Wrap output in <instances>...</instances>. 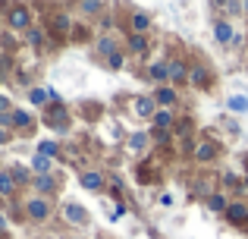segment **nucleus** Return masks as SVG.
I'll list each match as a JSON object with an SVG mask.
<instances>
[{"mask_svg": "<svg viewBox=\"0 0 248 239\" xmlns=\"http://www.w3.org/2000/svg\"><path fill=\"white\" fill-rule=\"evenodd\" d=\"M25 211V221L31 223H47L50 217H54V205H50V198H41V195H29L22 205Z\"/></svg>", "mask_w": 248, "mask_h": 239, "instance_id": "obj_1", "label": "nucleus"}, {"mask_svg": "<svg viewBox=\"0 0 248 239\" xmlns=\"http://www.w3.org/2000/svg\"><path fill=\"white\" fill-rule=\"evenodd\" d=\"M6 25H10V32H29L31 25H35V16H31V10L25 3H13L6 6Z\"/></svg>", "mask_w": 248, "mask_h": 239, "instance_id": "obj_2", "label": "nucleus"}, {"mask_svg": "<svg viewBox=\"0 0 248 239\" xmlns=\"http://www.w3.org/2000/svg\"><path fill=\"white\" fill-rule=\"evenodd\" d=\"M44 126L47 129H54L57 135H63V132H69V113H66V107L63 104H50V111H47V117H44Z\"/></svg>", "mask_w": 248, "mask_h": 239, "instance_id": "obj_3", "label": "nucleus"}, {"mask_svg": "<svg viewBox=\"0 0 248 239\" xmlns=\"http://www.w3.org/2000/svg\"><path fill=\"white\" fill-rule=\"evenodd\" d=\"M217 154H220L217 142H211V139H204V142H195V151H192V158L198 160V164H211V160H217Z\"/></svg>", "mask_w": 248, "mask_h": 239, "instance_id": "obj_4", "label": "nucleus"}, {"mask_svg": "<svg viewBox=\"0 0 248 239\" xmlns=\"http://www.w3.org/2000/svg\"><path fill=\"white\" fill-rule=\"evenodd\" d=\"M79 186H82L85 192H104L107 179H104L101 170H82V173H79Z\"/></svg>", "mask_w": 248, "mask_h": 239, "instance_id": "obj_5", "label": "nucleus"}, {"mask_svg": "<svg viewBox=\"0 0 248 239\" xmlns=\"http://www.w3.org/2000/svg\"><path fill=\"white\" fill-rule=\"evenodd\" d=\"M214 41L223 44V48H230V44L236 41V29H232L230 19H217V22H214Z\"/></svg>", "mask_w": 248, "mask_h": 239, "instance_id": "obj_6", "label": "nucleus"}, {"mask_svg": "<svg viewBox=\"0 0 248 239\" xmlns=\"http://www.w3.org/2000/svg\"><path fill=\"white\" fill-rule=\"evenodd\" d=\"M223 217L232 227H248V202H230V208H226Z\"/></svg>", "mask_w": 248, "mask_h": 239, "instance_id": "obj_7", "label": "nucleus"}, {"mask_svg": "<svg viewBox=\"0 0 248 239\" xmlns=\"http://www.w3.org/2000/svg\"><path fill=\"white\" fill-rule=\"evenodd\" d=\"M31 189H35V195L50 198V195H57L60 183H57V176H54V173H50V176H35V179H31Z\"/></svg>", "mask_w": 248, "mask_h": 239, "instance_id": "obj_8", "label": "nucleus"}, {"mask_svg": "<svg viewBox=\"0 0 248 239\" xmlns=\"http://www.w3.org/2000/svg\"><path fill=\"white\" fill-rule=\"evenodd\" d=\"M179 101V95H176L173 85H160L154 88V104H157V111H173V104Z\"/></svg>", "mask_w": 248, "mask_h": 239, "instance_id": "obj_9", "label": "nucleus"}, {"mask_svg": "<svg viewBox=\"0 0 248 239\" xmlns=\"http://www.w3.org/2000/svg\"><path fill=\"white\" fill-rule=\"evenodd\" d=\"M63 221L73 223V227H85V223H88V211H85L82 205H76V202H66L63 205Z\"/></svg>", "mask_w": 248, "mask_h": 239, "instance_id": "obj_10", "label": "nucleus"}, {"mask_svg": "<svg viewBox=\"0 0 248 239\" xmlns=\"http://www.w3.org/2000/svg\"><path fill=\"white\" fill-rule=\"evenodd\" d=\"M151 25H154V19L148 16L145 10H135L132 16H129V35H148Z\"/></svg>", "mask_w": 248, "mask_h": 239, "instance_id": "obj_11", "label": "nucleus"}, {"mask_svg": "<svg viewBox=\"0 0 248 239\" xmlns=\"http://www.w3.org/2000/svg\"><path fill=\"white\" fill-rule=\"evenodd\" d=\"M148 79L157 82V88L170 85V60H154L151 66H148Z\"/></svg>", "mask_w": 248, "mask_h": 239, "instance_id": "obj_12", "label": "nucleus"}, {"mask_svg": "<svg viewBox=\"0 0 248 239\" xmlns=\"http://www.w3.org/2000/svg\"><path fill=\"white\" fill-rule=\"evenodd\" d=\"M154 113H157L154 95H141V98H135V117H139V120H154Z\"/></svg>", "mask_w": 248, "mask_h": 239, "instance_id": "obj_13", "label": "nucleus"}, {"mask_svg": "<svg viewBox=\"0 0 248 239\" xmlns=\"http://www.w3.org/2000/svg\"><path fill=\"white\" fill-rule=\"evenodd\" d=\"M188 82V63L182 60H170V85H186Z\"/></svg>", "mask_w": 248, "mask_h": 239, "instance_id": "obj_14", "label": "nucleus"}, {"mask_svg": "<svg viewBox=\"0 0 248 239\" xmlns=\"http://www.w3.org/2000/svg\"><path fill=\"white\" fill-rule=\"evenodd\" d=\"M126 41H129L126 48H129V54H132V57H145L148 50H151V38H148V35H129Z\"/></svg>", "mask_w": 248, "mask_h": 239, "instance_id": "obj_15", "label": "nucleus"}, {"mask_svg": "<svg viewBox=\"0 0 248 239\" xmlns=\"http://www.w3.org/2000/svg\"><path fill=\"white\" fill-rule=\"evenodd\" d=\"M94 48H97V54H101L104 60H107L110 54H116V50H120V41H116V35H110V32H107V35H101V38H97V44H94Z\"/></svg>", "mask_w": 248, "mask_h": 239, "instance_id": "obj_16", "label": "nucleus"}, {"mask_svg": "<svg viewBox=\"0 0 248 239\" xmlns=\"http://www.w3.org/2000/svg\"><path fill=\"white\" fill-rule=\"evenodd\" d=\"M188 82L195 88H207L211 85V69L207 66H188Z\"/></svg>", "mask_w": 248, "mask_h": 239, "instance_id": "obj_17", "label": "nucleus"}, {"mask_svg": "<svg viewBox=\"0 0 248 239\" xmlns=\"http://www.w3.org/2000/svg\"><path fill=\"white\" fill-rule=\"evenodd\" d=\"M16 179H13V173H10V167H3L0 170V198H13L16 195Z\"/></svg>", "mask_w": 248, "mask_h": 239, "instance_id": "obj_18", "label": "nucleus"}, {"mask_svg": "<svg viewBox=\"0 0 248 239\" xmlns=\"http://www.w3.org/2000/svg\"><path fill=\"white\" fill-rule=\"evenodd\" d=\"M10 117H13V129H16V132H22V129H31V126H35L31 113H29V111H22V107L10 111Z\"/></svg>", "mask_w": 248, "mask_h": 239, "instance_id": "obj_19", "label": "nucleus"}, {"mask_svg": "<svg viewBox=\"0 0 248 239\" xmlns=\"http://www.w3.org/2000/svg\"><path fill=\"white\" fill-rule=\"evenodd\" d=\"M44 41H47V32H44L41 25H31V29L25 32V44H29V48L41 50V48H44Z\"/></svg>", "mask_w": 248, "mask_h": 239, "instance_id": "obj_20", "label": "nucleus"}, {"mask_svg": "<svg viewBox=\"0 0 248 239\" xmlns=\"http://www.w3.org/2000/svg\"><path fill=\"white\" fill-rule=\"evenodd\" d=\"M31 170H35V176H50L54 173V160L44 158V154H35L31 158Z\"/></svg>", "mask_w": 248, "mask_h": 239, "instance_id": "obj_21", "label": "nucleus"}, {"mask_svg": "<svg viewBox=\"0 0 248 239\" xmlns=\"http://www.w3.org/2000/svg\"><path fill=\"white\" fill-rule=\"evenodd\" d=\"M226 208H230V202H226L223 192H211V195H207V211H214V214H226Z\"/></svg>", "mask_w": 248, "mask_h": 239, "instance_id": "obj_22", "label": "nucleus"}, {"mask_svg": "<svg viewBox=\"0 0 248 239\" xmlns=\"http://www.w3.org/2000/svg\"><path fill=\"white\" fill-rule=\"evenodd\" d=\"M10 173H13V179H16L19 189H22V186H29L31 179H35V176L29 173V167H25V164H10Z\"/></svg>", "mask_w": 248, "mask_h": 239, "instance_id": "obj_23", "label": "nucleus"}, {"mask_svg": "<svg viewBox=\"0 0 248 239\" xmlns=\"http://www.w3.org/2000/svg\"><path fill=\"white\" fill-rule=\"evenodd\" d=\"M151 123H154V129H164V132H170V129L176 126V117H173V111H157Z\"/></svg>", "mask_w": 248, "mask_h": 239, "instance_id": "obj_24", "label": "nucleus"}, {"mask_svg": "<svg viewBox=\"0 0 248 239\" xmlns=\"http://www.w3.org/2000/svg\"><path fill=\"white\" fill-rule=\"evenodd\" d=\"M38 154H44V158L54 160L57 154H60V142H54V139H41V142H38Z\"/></svg>", "mask_w": 248, "mask_h": 239, "instance_id": "obj_25", "label": "nucleus"}, {"mask_svg": "<svg viewBox=\"0 0 248 239\" xmlns=\"http://www.w3.org/2000/svg\"><path fill=\"white\" fill-rule=\"evenodd\" d=\"M50 25H54V32H60V35H66V32L73 29V16H66V13H54V19H50Z\"/></svg>", "mask_w": 248, "mask_h": 239, "instance_id": "obj_26", "label": "nucleus"}, {"mask_svg": "<svg viewBox=\"0 0 248 239\" xmlns=\"http://www.w3.org/2000/svg\"><path fill=\"white\" fill-rule=\"evenodd\" d=\"M148 142H151L148 132H132V135H129V148H132V151H145Z\"/></svg>", "mask_w": 248, "mask_h": 239, "instance_id": "obj_27", "label": "nucleus"}, {"mask_svg": "<svg viewBox=\"0 0 248 239\" xmlns=\"http://www.w3.org/2000/svg\"><path fill=\"white\" fill-rule=\"evenodd\" d=\"M226 107H230L232 113H248V98H242V95H232V98L226 101Z\"/></svg>", "mask_w": 248, "mask_h": 239, "instance_id": "obj_28", "label": "nucleus"}, {"mask_svg": "<svg viewBox=\"0 0 248 239\" xmlns=\"http://www.w3.org/2000/svg\"><path fill=\"white\" fill-rule=\"evenodd\" d=\"M29 101H31V107H47V88H31Z\"/></svg>", "mask_w": 248, "mask_h": 239, "instance_id": "obj_29", "label": "nucleus"}, {"mask_svg": "<svg viewBox=\"0 0 248 239\" xmlns=\"http://www.w3.org/2000/svg\"><path fill=\"white\" fill-rule=\"evenodd\" d=\"M123 63H126V54H123V50H116V54H110L107 60H104V66H107L110 73H116V69H123Z\"/></svg>", "mask_w": 248, "mask_h": 239, "instance_id": "obj_30", "label": "nucleus"}, {"mask_svg": "<svg viewBox=\"0 0 248 239\" xmlns=\"http://www.w3.org/2000/svg\"><path fill=\"white\" fill-rule=\"evenodd\" d=\"M79 13H85V16H94V13H104V3H94V0H82V3H79Z\"/></svg>", "mask_w": 248, "mask_h": 239, "instance_id": "obj_31", "label": "nucleus"}, {"mask_svg": "<svg viewBox=\"0 0 248 239\" xmlns=\"http://www.w3.org/2000/svg\"><path fill=\"white\" fill-rule=\"evenodd\" d=\"M173 132L179 135V139H186V142H188V132H192V120H176Z\"/></svg>", "mask_w": 248, "mask_h": 239, "instance_id": "obj_32", "label": "nucleus"}, {"mask_svg": "<svg viewBox=\"0 0 248 239\" xmlns=\"http://www.w3.org/2000/svg\"><path fill=\"white\" fill-rule=\"evenodd\" d=\"M220 10L230 13V16H239V13H245V3H236V0H232V3H220Z\"/></svg>", "mask_w": 248, "mask_h": 239, "instance_id": "obj_33", "label": "nucleus"}, {"mask_svg": "<svg viewBox=\"0 0 248 239\" xmlns=\"http://www.w3.org/2000/svg\"><path fill=\"white\" fill-rule=\"evenodd\" d=\"M223 186H226V189H239V192H242V179H239V176H230V173L223 176Z\"/></svg>", "mask_w": 248, "mask_h": 239, "instance_id": "obj_34", "label": "nucleus"}, {"mask_svg": "<svg viewBox=\"0 0 248 239\" xmlns=\"http://www.w3.org/2000/svg\"><path fill=\"white\" fill-rule=\"evenodd\" d=\"M148 135H151V142H157V145H164V142L170 139V132H164V129H151Z\"/></svg>", "mask_w": 248, "mask_h": 239, "instance_id": "obj_35", "label": "nucleus"}, {"mask_svg": "<svg viewBox=\"0 0 248 239\" xmlns=\"http://www.w3.org/2000/svg\"><path fill=\"white\" fill-rule=\"evenodd\" d=\"M110 195H123V179L120 176H110Z\"/></svg>", "mask_w": 248, "mask_h": 239, "instance_id": "obj_36", "label": "nucleus"}, {"mask_svg": "<svg viewBox=\"0 0 248 239\" xmlns=\"http://www.w3.org/2000/svg\"><path fill=\"white\" fill-rule=\"evenodd\" d=\"M0 113H10V101H6V95H0Z\"/></svg>", "mask_w": 248, "mask_h": 239, "instance_id": "obj_37", "label": "nucleus"}, {"mask_svg": "<svg viewBox=\"0 0 248 239\" xmlns=\"http://www.w3.org/2000/svg\"><path fill=\"white\" fill-rule=\"evenodd\" d=\"M6 142H10V132H6V129H0V145H6Z\"/></svg>", "mask_w": 248, "mask_h": 239, "instance_id": "obj_38", "label": "nucleus"}, {"mask_svg": "<svg viewBox=\"0 0 248 239\" xmlns=\"http://www.w3.org/2000/svg\"><path fill=\"white\" fill-rule=\"evenodd\" d=\"M3 73H6V57H0V79H3Z\"/></svg>", "mask_w": 248, "mask_h": 239, "instance_id": "obj_39", "label": "nucleus"}, {"mask_svg": "<svg viewBox=\"0 0 248 239\" xmlns=\"http://www.w3.org/2000/svg\"><path fill=\"white\" fill-rule=\"evenodd\" d=\"M3 230H6V221H3V214H0V239H3Z\"/></svg>", "mask_w": 248, "mask_h": 239, "instance_id": "obj_40", "label": "nucleus"}, {"mask_svg": "<svg viewBox=\"0 0 248 239\" xmlns=\"http://www.w3.org/2000/svg\"><path fill=\"white\" fill-rule=\"evenodd\" d=\"M242 192H248V173H245V179H242Z\"/></svg>", "mask_w": 248, "mask_h": 239, "instance_id": "obj_41", "label": "nucleus"}, {"mask_svg": "<svg viewBox=\"0 0 248 239\" xmlns=\"http://www.w3.org/2000/svg\"><path fill=\"white\" fill-rule=\"evenodd\" d=\"M245 13H248V0H245Z\"/></svg>", "mask_w": 248, "mask_h": 239, "instance_id": "obj_42", "label": "nucleus"}, {"mask_svg": "<svg viewBox=\"0 0 248 239\" xmlns=\"http://www.w3.org/2000/svg\"><path fill=\"white\" fill-rule=\"evenodd\" d=\"M69 239H79V236H69Z\"/></svg>", "mask_w": 248, "mask_h": 239, "instance_id": "obj_43", "label": "nucleus"}]
</instances>
